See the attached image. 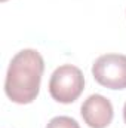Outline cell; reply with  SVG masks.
<instances>
[{"mask_svg":"<svg viewBox=\"0 0 126 128\" xmlns=\"http://www.w3.org/2000/svg\"><path fill=\"white\" fill-rule=\"evenodd\" d=\"M45 72V61L36 49L19 51L9 63L4 92L16 104L33 103L40 91V82Z\"/></svg>","mask_w":126,"mask_h":128,"instance_id":"obj_1","label":"cell"},{"mask_svg":"<svg viewBox=\"0 0 126 128\" xmlns=\"http://www.w3.org/2000/svg\"><path fill=\"white\" fill-rule=\"evenodd\" d=\"M85 90V76L82 70L71 64H64L55 68L49 80L51 97L63 104L76 101Z\"/></svg>","mask_w":126,"mask_h":128,"instance_id":"obj_2","label":"cell"},{"mask_svg":"<svg viewBox=\"0 0 126 128\" xmlns=\"http://www.w3.org/2000/svg\"><path fill=\"white\" fill-rule=\"evenodd\" d=\"M95 80L108 90L126 88V55L104 54L95 60L92 66Z\"/></svg>","mask_w":126,"mask_h":128,"instance_id":"obj_3","label":"cell"},{"mask_svg":"<svg viewBox=\"0 0 126 128\" xmlns=\"http://www.w3.org/2000/svg\"><path fill=\"white\" fill-rule=\"evenodd\" d=\"M80 113L85 124L91 128H107L114 116L111 101L101 94L88 97L80 107Z\"/></svg>","mask_w":126,"mask_h":128,"instance_id":"obj_4","label":"cell"},{"mask_svg":"<svg viewBox=\"0 0 126 128\" xmlns=\"http://www.w3.org/2000/svg\"><path fill=\"white\" fill-rule=\"evenodd\" d=\"M46 128H80V125L70 116H55L48 122Z\"/></svg>","mask_w":126,"mask_h":128,"instance_id":"obj_5","label":"cell"},{"mask_svg":"<svg viewBox=\"0 0 126 128\" xmlns=\"http://www.w3.org/2000/svg\"><path fill=\"white\" fill-rule=\"evenodd\" d=\"M123 119H125V124H126V103L123 106Z\"/></svg>","mask_w":126,"mask_h":128,"instance_id":"obj_6","label":"cell"},{"mask_svg":"<svg viewBox=\"0 0 126 128\" xmlns=\"http://www.w3.org/2000/svg\"><path fill=\"white\" fill-rule=\"evenodd\" d=\"M0 2H6V0H0Z\"/></svg>","mask_w":126,"mask_h":128,"instance_id":"obj_7","label":"cell"}]
</instances>
